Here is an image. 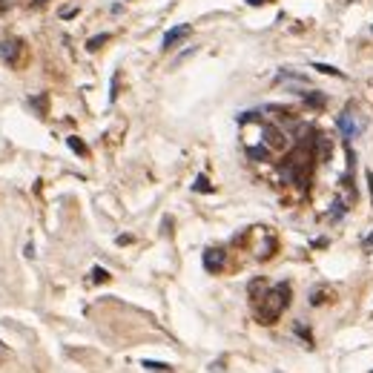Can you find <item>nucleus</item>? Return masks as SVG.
Listing matches in <instances>:
<instances>
[{"instance_id":"f257e3e1","label":"nucleus","mask_w":373,"mask_h":373,"mask_svg":"<svg viewBox=\"0 0 373 373\" xmlns=\"http://www.w3.org/2000/svg\"><path fill=\"white\" fill-rule=\"evenodd\" d=\"M290 296H293V290H290V285L287 282H278V285L267 287L264 296L261 299H256V316L261 324H273L282 313H285V307L290 304Z\"/></svg>"},{"instance_id":"f03ea898","label":"nucleus","mask_w":373,"mask_h":373,"mask_svg":"<svg viewBox=\"0 0 373 373\" xmlns=\"http://www.w3.org/2000/svg\"><path fill=\"white\" fill-rule=\"evenodd\" d=\"M23 55H26V43L20 37H3L0 40V58L9 63V66H20Z\"/></svg>"},{"instance_id":"7ed1b4c3","label":"nucleus","mask_w":373,"mask_h":373,"mask_svg":"<svg viewBox=\"0 0 373 373\" xmlns=\"http://www.w3.org/2000/svg\"><path fill=\"white\" fill-rule=\"evenodd\" d=\"M336 129H339L342 135H345V141H350V138H356V135H359V132L364 129V124L353 115V112H350V109H345V112H342V115L336 118Z\"/></svg>"},{"instance_id":"20e7f679","label":"nucleus","mask_w":373,"mask_h":373,"mask_svg":"<svg viewBox=\"0 0 373 373\" xmlns=\"http://www.w3.org/2000/svg\"><path fill=\"white\" fill-rule=\"evenodd\" d=\"M261 135H264V147L267 150H285L287 147V135L273 124H261Z\"/></svg>"},{"instance_id":"39448f33","label":"nucleus","mask_w":373,"mask_h":373,"mask_svg":"<svg viewBox=\"0 0 373 373\" xmlns=\"http://www.w3.org/2000/svg\"><path fill=\"white\" fill-rule=\"evenodd\" d=\"M190 32H193L190 23H178V26H172L167 35H164V40H161V49H175L184 37H190Z\"/></svg>"},{"instance_id":"423d86ee","label":"nucleus","mask_w":373,"mask_h":373,"mask_svg":"<svg viewBox=\"0 0 373 373\" xmlns=\"http://www.w3.org/2000/svg\"><path fill=\"white\" fill-rule=\"evenodd\" d=\"M275 83H290V86L299 89V95H302L304 89L310 86L307 75H302V72H293V69H282L278 75H275Z\"/></svg>"},{"instance_id":"0eeeda50","label":"nucleus","mask_w":373,"mask_h":373,"mask_svg":"<svg viewBox=\"0 0 373 373\" xmlns=\"http://www.w3.org/2000/svg\"><path fill=\"white\" fill-rule=\"evenodd\" d=\"M221 267H224V250H221V247L204 250V270H210V273H218Z\"/></svg>"},{"instance_id":"6e6552de","label":"nucleus","mask_w":373,"mask_h":373,"mask_svg":"<svg viewBox=\"0 0 373 373\" xmlns=\"http://www.w3.org/2000/svg\"><path fill=\"white\" fill-rule=\"evenodd\" d=\"M302 98H304V104H307L310 109H324V107H328V98L321 95L319 89H313V92H310V89H304Z\"/></svg>"},{"instance_id":"1a4fd4ad","label":"nucleus","mask_w":373,"mask_h":373,"mask_svg":"<svg viewBox=\"0 0 373 373\" xmlns=\"http://www.w3.org/2000/svg\"><path fill=\"white\" fill-rule=\"evenodd\" d=\"M330 296H333V290H330V287H313L310 290V304H324L330 299Z\"/></svg>"},{"instance_id":"9d476101","label":"nucleus","mask_w":373,"mask_h":373,"mask_svg":"<svg viewBox=\"0 0 373 373\" xmlns=\"http://www.w3.org/2000/svg\"><path fill=\"white\" fill-rule=\"evenodd\" d=\"M66 144H69V150H72V152H78L80 158H86V155H89V150H86V144L80 141L78 135H69V138H66Z\"/></svg>"},{"instance_id":"9b49d317","label":"nucleus","mask_w":373,"mask_h":373,"mask_svg":"<svg viewBox=\"0 0 373 373\" xmlns=\"http://www.w3.org/2000/svg\"><path fill=\"white\" fill-rule=\"evenodd\" d=\"M313 69H319L321 75H336V78H345V72L336 69V66H330V63H313Z\"/></svg>"},{"instance_id":"f8f14e48","label":"nucleus","mask_w":373,"mask_h":373,"mask_svg":"<svg viewBox=\"0 0 373 373\" xmlns=\"http://www.w3.org/2000/svg\"><path fill=\"white\" fill-rule=\"evenodd\" d=\"M107 40H109V35H107V32H104V35L89 37V40H86V49H89V52H95V49H101V46L107 43Z\"/></svg>"},{"instance_id":"ddd939ff","label":"nucleus","mask_w":373,"mask_h":373,"mask_svg":"<svg viewBox=\"0 0 373 373\" xmlns=\"http://www.w3.org/2000/svg\"><path fill=\"white\" fill-rule=\"evenodd\" d=\"M144 367H147V370H155V373H167V370H169V364L152 362V359H144Z\"/></svg>"},{"instance_id":"4468645a","label":"nucleus","mask_w":373,"mask_h":373,"mask_svg":"<svg viewBox=\"0 0 373 373\" xmlns=\"http://www.w3.org/2000/svg\"><path fill=\"white\" fill-rule=\"evenodd\" d=\"M345 201H342V198H336V204H333V210H330V218H333V221H339V218H342V215H345Z\"/></svg>"},{"instance_id":"2eb2a0df","label":"nucleus","mask_w":373,"mask_h":373,"mask_svg":"<svg viewBox=\"0 0 373 373\" xmlns=\"http://www.w3.org/2000/svg\"><path fill=\"white\" fill-rule=\"evenodd\" d=\"M193 190H198V193H213V186H210L207 175H198V178H196V184H193Z\"/></svg>"},{"instance_id":"dca6fc26","label":"nucleus","mask_w":373,"mask_h":373,"mask_svg":"<svg viewBox=\"0 0 373 373\" xmlns=\"http://www.w3.org/2000/svg\"><path fill=\"white\" fill-rule=\"evenodd\" d=\"M293 330H296V333H299V336L304 339V342H307V345H313V336L307 333V328H304L302 321H296V324H293Z\"/></svg>"},{"instance_id":"f3484780","label":"nucleus","mask_w":373,"mask_h":373,"mask_svg":"<svg viewBox=\"0 0 373 373\" xmlns=\"http://www.w3.org/2000/svg\"><path fill=\"white\" fill-rule=\"evenodd\" d=\"M107 278H109V273L104 267H95V270H92V282H107Z\"/></svg>"},{"instance_id":"a211bd4d","label":"nucleus","mask_w":373,"mask_h":373,"mask_svg":"<svg viewBox=\"0 0 373 373\" xmlns=\"http://www.w3.org/2000/svg\"><path fill=\"white\" fill-rule=\"evenodd\" d=\"M362 250H364V253H373V232H370V236H367V239L362 241Z\"/></svg>"},{"instance_id":"6ab92c4d","label":"nucleus","mask_w":373,"mask_h":373,"mask_svg":"<svg viewBox=\"0 0 373 373\" xmlns=\"http://www.w3.org/2000/svg\"><path fill=\"white\" fill-rule=\"evenodd\" d=\"M247 3H250V6H264L267 0H247Z\"/></svg>"},{"instance_id":"aec40b11","label":"nucleus","mask_w":373,"mask_h":373,"mask_svg":"<svg viewBox=\"0 0 373 373\" xmlns=\"http://www.w3.org/2000/svg\"><path fill=\"white\" fill-rule=\"evenodd\" d=\"M3 356H6V345L0 342V362H3Z\"/></svg>"},{"instance_id":"412c9836","label":"nucleus","mask_w":373,"mask_h":373,"mask_svg":"<svg viewBox=\"0 0 373 373\" xmlns=\"http://www.w3.org/2000/svg\"><path fill=\"white\" fill-rule=\"evenodd\" d=\"M37 3H46V0H37Z\"/></svg>"}]
</instances>
